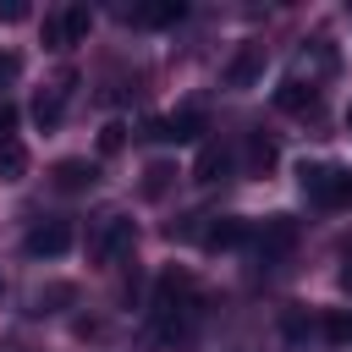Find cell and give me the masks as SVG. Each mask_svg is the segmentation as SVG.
I'll list each match as a JSON object with an SVG mask.
<instances>
[{
	"label": "cell",
	"mask_w": 352,
	"mask_h": 352,
	"mask_svg": "<svg viewBox=\"0 0 352 352\" xmlns=\"http://www.w3.org/2000/svg\"><path fill=\"white\" fill-rule=\"evenodd\" d=\"M55 187H60V192L94 187V165H88V160H60V165H55Z\"/></svg>",
	"instance_id": "obj_13"
},
{
	"label": "cell",
	"mask_w": 352,
	"mask_h": 352,
	"mask_svg": "<svg viewBox=\"0 0 352 352\" xmlns=\"http://www.w3.org/2000/svg\"><path fill=\"white\" fill-rule=\"evenodd\" d=\"M132 236H138V231H132L126 214H104L99 231L88 236V258H94V264H116L121 253H132Z\"/></svg>",
	"instance_id": "obj_2"
},
{
	"label": "cell",
	"mask_w": 352,
	"mask_h": 352,
	"mask_svg": "<svg viewBox=\"0 0 352 352\" xmlns=\"http://www.w3.org/2000/svg\"><path fill=\"white\" fill-rule=\"evenodd\" d=\"M242 236H248V226H242V220H231V214L204 226V248H214V253H220V248H236Z\"/></svg>",
	"instance_id": "obj_14"
},
{
	"label": "cell",
	"mask_w": 352,
	"mask_h": 352,
	"mask_svg": "<svg viewBox=\"0 0 352 352\" xmlns=\"http://www.w3.org/2000/svg\"><path fill=\"white\" fill-rule=\"evenodd\" d=\"M297 187H302L314 204L336 209V165H302V170H297Z\"/></svg>",
	"instance_id": "obj_9"
},
{
	"label": "cell",
	"mask_w": 352,
	"mask_h": 352,
	"mask_svg": "<svg viewBox=\"0 0 352 352\" xmlns=\"http://www.w3.org/2000/svg\"><path fill=\"white\" fill-rule=\"evenodd\" d=\"M66 94H72V77H60L55 88H38V99H33V121H38V126H60V116H66Z\"/></svg>",
	"instance_id": "obj_10"
},
{
	"label": "cell",
	"mask_w": 352,
	"mask_h": 352,
	"mask_svg": "<svg viewBox=\"0 0 352 352\" xmlns=\"http://www.w3.org/2000/svg\"><path fill=\"white\" fill-rule=\"evenodd\" d=\"M22 176H28V148L16 138H6L0 143V182H22Z\"/></svg>",
	"instance_id": "obj_15"
},
{
	"label": "cell",
	"mask_w": 352,
	"mask_h": 352,
	"mask_svg": "<svg viewBox=\"0 0 352 352\" xmlns=\"http://www.w3.org/2000/svg\"><path fill=\"white\" fill-rule=\"evenodd\" d=\"M72 248V226L66 220H38L28 236H22V253L28 258H60Z\"/></svg>",
	"instance_id": "obj_5"
},
{
	"label": "cell",
	"mask_w": 352,
	"mask_h": 352,
	"mask_svg": "<svg viewBox=\"0 0 352 352\" xmlns=\"http://www.w3.org/2000/svg\"><path fill=\"white\" fill-rule=\"evenodd\" d=\"M336 204H352V170L336 165Z\"/></svg>",
	"instance_id": "obj_21"
},
{
	"label": "cell",
	"mask_w": 352,
	"mask_h": 352,
	"mask_svg": "<svg viewBox=\"0 0 352 352\" xmlns=\"http://www.w3.org/2000/svg\"><path fill=\"white\" fill-rule=\"evenodd\" d=\"M6 138H16V110H11V104H0V143H6Z\"/></svg>",
	"instance_id": "obj_23"
},
{
	"label": "cell",
	"mask_w": 352,
	"mask_h": 352,
	"mask_svg": "<svg viewBox=\"0 0 352 352\" xmlns=\"http://www.w3.org/2000/svg\"><path fill=\"white\" fill-rule=\"evenodd\" d=\"M226 170H231V148L204 143V148H198V160H192V182H204V187H209V182H220Z\"/></svg>",
	"instance_id": "obj_12"
},
{
	"label": "cell",
	"mask_w": 352,
	"mask_h": 352,
	"mask_svg": "<svg viewBox=\"0 0 352 352\" xmlns=\"http://www.w3.org/2000/svg\"><path fill=\"white\" fill-rule=\"evenodd\" d=\"M346 132H352V104H346Z\"/></svg>",
	"instance_id": "obj_25"
},
{
	"label": "cell",
	"mask_w": 352,
	"mask_h": 352,
	"mask_svg": "<svg viewBox=\"0 0 352 352\" xmlns=\"http://www.w3.org/2000/svg\"><path fill=\"white\" fill-rule=\"evenodd\" d=\"M275 160H280L275 138H264V132H248V143H242V170H248V176H270V170H275Z\"/></svg>",
	"instance_id": "obj_8"
},
{
	"label": "cell",
	"mask_w": 352,
	"mask_h": 352,
	"mask_svg": "<svg viewBox=\"0 0 352 352\" xmlns=\"http://www.w3.org/2000/svg\"><path fill=\"white\" fill-rule=\"evenodd\" d=\"M0 22H28V0H6L0 6Z\"/></svg>",
	"instance_id": "obj_20"
},
{
	"label": "cell",
	"mask_w": 352,
	"mask_h": 352,
	"mask_svg": "<svg viewBox=\"0 0 352 352\" xmlns=\"http://www.w3.org/2000/svg\"><path fill=\"white\" fill-rule=\"evenodd\" d=\"M264 66H270V50L264 44H242L231 55V66H226V88H258Z\"/></svg>",
	"instance_id": "obj_6"
},
{
	"label": "cell",
	"mask_w": 352,
	"mask_h": 352,
	"mask_svg": "<svg viewBox=\"0 0 352 352\" xmlns=\"http://www.w3.org/2000/svg\"><path fill=\"white\" fill-rule=\"evenodd\" d=\"M324 336H330V341H346V336H352V319H346V314H330V319H324Z\"/></svg>",
	"instance_id": "obj_19"
},
{
	"label": "cell",
	"mask_w": 352,
	"mask_h": 352,
	"mask_svg": "<svg viewBox=\"0 0 352 352\" xmlns=\"http://www.w3.org/2000/svg\"><path fill=\"white\" fill-rule=\"evenodd\" d=\"M275 104H280L286 116H314V110H319V94H314V82H302V77H286V82L275 88Z\"/></svg>",
	"instance_id": "obj_7"
},
{
	"label": "cell",
	"mask_w": 352,
	"mask_h": 352,
	"mask_svg": "<svg viewBox=\"0 0 352 352\" xmlns=\"http://www.w3.org/2000/svg\"><path fill=\"white\" fill-rule=\"evenodd\" d=\"M16 77H22V55L16 50H0V88H11Z\"/></svg>",
	"instance_id": "obj_17"
},
{
	"label": "cell",
	"mask_w": 352,
	"mask_h": 352,
	"mask_svg": "<svg viewBox=\"0 0 352 352\" xmlns=\"http://www.w3.org/2000/svg\"><path fill=\"white\" fill-rule=\"evenodd\" d=\"M88 28H94V11L88 6H60V11L44 16V44L50 50H72V44L88 38Z\"/></svg>",
	"instance_id": "obj_1"
},
{
	"label": "cell",
	"mask_w": 352,
	"mask_h": 352,
	"mask_svg": "<svg viewBox=\"0 0 352 352\" xmlns=\"http://www.w3.org/2000/svg\"><path fill=\"white\" fill-rule=\"evenodd\" d=\"M121 16H126V22H143V28H165V22H182L187 6H182V0H154V6H126Z\"/></svg>",
	"instance_id": "obj_11"
},
{
	"label": "cell",
	"mask_w": 352,
	"mask_h": 352,
	"mask_svg": "<svg viewBox=\"0 0 352 352\" xmlns=\"http://www.w3.org/2000/svg\"><path fill=\"white\" fill-rule=\"evenodd\" d=\"M341 286L352 292V253H346V264H341Z\"/></svg>",
	"instance_id": "obj_24"
},
{
	"label": "cell",
	"mask_w": 352,
	"mask_h": 352,
	"mask_svg": "<svg viewBox=\"0 0 352 352\" xmlns=\"http://www.w3.org/2000/svg\"><path fill=\"white\" fill-rule=\"evenodd\" d=\"M154 143H198L204 138V110H176V116H154L148 121Z\"/></svg>",
	"instance_id": "obj_4"
},
{
	"label": "cell",
	"mask_w": 352,
	"mask_h": 352,
	"mask_svg": "<svg viewBox=\"0 0 352 352\" xmlns=\"http://www.w3.org/2000/svg\"><path fill=\"white\" fill-rule=\"evenodd\" d=\"M0 292H6V275H0Z\"/></svg>",
	"instance_id": "obj_26"
},
{
	"label": "cell",
	"mask_w": 352,
	"mask_h": 352,
	"mask_svg": "<svg viewBox=\"0 0 352 352\" xmlns=\"http://www.w3.org/2000/svg\"><path fill=\"white\" fill-rule=\"evenodd\" d=\"M121 143H126V126H121V121H110V126L99 132V148H104V154H116Z\"/></svg>",
	"instance_id": "obj_18"
},
{
	"label": "cell",
	"mask_w": 352,
	"mask_h": 352,
	"mask_svg": "<svg viewBox=\"0 0 352 352\" xmlns=\"http://www.w3.org/2000/svg\"><path fill=\"white\" fill-rule=\"evenodd\" d=\"M308 330H314V324H308V319H302V314H286V336H292V341H302V336H308Z\"/></svg>",
	"instance_id": "obj_22"
},
{
	"label": "cell",
	"mask_w": 352,
	"mask_h": 352,
	"mask_svg": "<svg viewBox=\"0 0 352 352\" xmlns=\"http://www.w3.org/2000/svg\"><path fill=\"white\" fill-rule=\"evenodd\" d=\"M170 182H176V170H170V165H165V160H154V165H148V170H143V192H148V198H160V192H165V187H170Z\"/></svg>",
	"instance_id": "obj_16"
},
{
	"label": "cell",
	"mask_w": 352,
	"mask_h": 352,
	"mask_svg": "<svg viewBox=\"0 0 352 352\" xmlns=\"http://www.w3.org/2000/svg\"><path fill=\"white\" fill-rule=\"evenodd\" d=\"M292 242H297V220H292V214H270V220L253 231V253H258L264 264L286 258V253H292Z\"/></svg>",
	"instance_id": "obj_3"
}]
</instances>
